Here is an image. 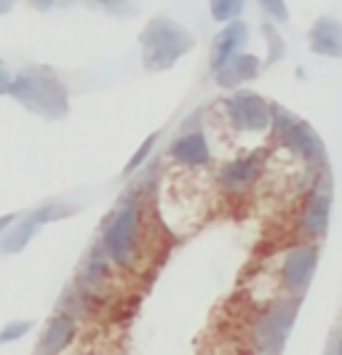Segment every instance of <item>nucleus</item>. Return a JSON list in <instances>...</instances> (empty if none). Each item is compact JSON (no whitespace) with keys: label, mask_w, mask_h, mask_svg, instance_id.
<instances>
[{"label":"nucleus","mask_w":342,"mask_h":355,"mask_svg":"<svg viewBox=\"0 0 342 355\" xmlns=\"http://www.w3.org/2000/svg\"><path fill=\"white\" fill-rule=\"evenodd\" d=\"M193 49H196V35L169 17H153L139 33L142 64L150 72L171 70Z\"/></svg>","instance_id":"nucleus-3"},{"label":"nucleus","mask_w":342,"mask_h":355,"mask_svg":"<svg viewBox=\"0 0 342 355\" xmlns=\"http://www.w3.org/2000/svg\"><path fill=\"white\" fill-rule=\"evenodd\" d=\"M0 64H3V62H0Z\"/></svg>","instance_id":"nucleus-30"},{"label":"nucleus","mask_w":342,"mask_h":355,"mask_svg":"<svg viewBox=\"0 0 342 355\" xmlns=\"http://www.w3.org/2000/svg\"><path fill=\"white\" fill-rule=\"evenodd\" d=\"M262 171H265V153H246L241 158L222 163L216 171V179H219L222 190L241 196V193L252 190L257 179L262 177Z\"/></svg>","instance_id":"nucleus-9"},{"label":"nucleus","mask_w":342,"mask_h":355,"mask_svg":"<svg viewBox=\"0 0 342 355\" xmlns=\"http://www.w3.org/2000/svg\"><path fill=\"white\" fill-rule=\"evenodd\" d=\"M249 43V24L235 19L230 24H225L219 33L214 35L212 43V56H209V70H219L228 59H233L235 53L243 51V46Z\"/></svg>","instance_id":"nucleus-12"},{"label":"nucleus","mask_w":342,"mask_h":355,"mask_svg":"<svg viewBox=\"0 0 342 355\" xmlns=\"http://www.w3.org/2000/svg\"><path fill=\"white\" fill-rule=\"evenodd\" d=\"M40 227H43V225L37 222L35 211L19 216L17 225L0 238V251H3V254H19V251H24L27 249V243L35 238Z\"/></svg>","instance_id":"nucleus-15"},{"label":"nucleus","mask_w":342,"mask_h":355,"mask_svg":"<svg viewBox=\"0 0 342 355\" xmlns=\"http://www.w3.org/2000/svg\"><path fill=\"white\" fill-rule=\"evenodd\" d=\"M246 355H268V353H259V350H252V353H246Z\"/></svg>","instance_id":"nucleus-29"},{"label":"nucleus","mask_w":342,"mask_h":355,"mask_svg":"<svg viewBox=\"0 0 342 355\" xmlns=\"http://www.w3.org/2000/svg\"><path fill=\"white\" fill-rule=\"evenodd\" d=\"M259 6H262V11L268 14V19H273V21H289V6L287 0H257Z\"/></svg>","instance_id":"nucleus-22"},{"label":"nucleus","mask_w":342,"mask_h":355,"mask_svg":"<svg viewBox=\"0 0 342 355\" xmlns=\"http://www.w3.org/2000/svg\"><path fill=\"white\" fill-rule=\"evenodd\" d=\"M99 246L115 267H131L142 249V200L123 196L99 230Z\"/></svg>","instance_id":"nucleus-2"},{"label":"nucleus","mask_w":342,"mask_h":355,"mask_svg":"<svg viewBox=\"0 0 342 355\" xmlns=\"http://www.w3.org/2000/svg\"><path fill=\"white\" fill-rule=\"evenodd\" d=\"M56 0H30V6L37 8V11H49V8H54Z\"/></svg>","instance_id":"nucleus-27"},{"label":"nucleus","mask_w":342,"mask_h":355,"mask_svg":"<svg viewBox=\"0 0 342 355\" xmlns=\"http://www.w3.org/2000/svg\"><path fill=\"white\" fill-rule=\"evenodd\" d=\"M307 46L316 56L342 59V21L334 17H321L307 30Z\"/></svg>","instance_id":"nucleus-14"},{"label":"nucleus","mask_w":342,"mask_h":355,"mask_svg":"<svg viewBox=\"0 0 342 355\" xmlns=\"http://www.w3.org/2000/svg\"><path fill=\"white\" fill-rule=\"evenodd\" d=\"M329 219H332V182L329 171H321L297 214V235L302 241L318 243L329 230Z\"/></svg>","instance_id":"nucleus-7"},{"label":"nucleus","mask_w":342,"mask_h":355,"mask_svg":"<svg viewBox=\"0 0 342 355\" xmlns=\"http://www.w3.org/2000/svg\"><path fill=\"white\" fill-rule=\"evenodd\" d=\"M243 8H246V0H209L212 19L219 24H230L235 19H241Z\"/></svg>","instance_id":"nucleus-17"},{"label":"nucleus","mask_w":342,"mask_h":355,"mask_svg":"<svg viewBox=\"0 0 342 355\" xmlns=\"http://www.w3.org/2000/svg\"><path fill=\"white\" fill-rule=\"evenodd\" d=\"M262 64L265 62H259V56L257 53H235L233 59H228L219 70L212 72V78H214V83L219 89H238V86H243V83H249L254 80L259 70H262Z\"/></svg>","instance_id":"nucleus-13"},{"label":"nucleus","mask_w":342,"mask_h":355,"mask_svg":"<svg viewBox=\"0 0 342 355\" xmlns=\"http://www.w3.org/2000/svg\"><path fill=\"white\" fill-rule=\"evenodd\" d=\"M75 337H78V318L56 310L40 334L37 355H62L75 342Z\"/></svg>","instance_id":"nucleus-11"},{"label":"nucleus","mask_w":342,"mask_h":355,"mask_svg":"<svg viewBox=\"0 0 342 355\" xmlns=\"http://www.w3.org/2000/svg\"><path fill=\"white\" fill-rule=\"evenodd\" d=\"M11 99L46 121H62L70 115V91L65 80L49 67H24L11 80Z\"/></svg>","instance_id":"nucleus-1"},{"label":"nucleus","mask_w":342,"mask_h":355,"mask_svg":"<svg viewBox=\"0 0 342 355\" xmlns=\"http://www.w3.org/2000/svg\"><path fill=\"white\" fill-rule=\"evenodd\" d=\"M225 118L238 134H271L273 128V102L259 96L257 91L238 89L225 102Z\"/></svg>","instance_id":"nucleus-5"},{"label":"nucleus","mask_w":342,"mask_h":355,"mask_svg":"<svg viewBox=\"0 0 342 355\" xmlns=\"http://www.w3.org/2000/svg\"><path fill=\"white\" fill-rule=\"evenodd\" d=\"M262 33H265V37H268V46H271V53H268V67L271 64H275L281 56H284V51H287V46H284V37L278 35V30H275V24L273 21H262Z\"/></svg>","instance_id":"nucleus-20"},{"label":"nucleus","mask_w":342,"mask_h":355,"mask_svg":"<svg viewBox=\"0 0 342 355\" xmlns=\"http://www.w3.org/2000/svg\"><path fill=\"white\" fill-rule=\"evenodd\" d=\"M110 267H112L110 257L105 254V249L96 243V246H94V249L86 254L83 265H80V272H78V284H83L86 288L96 291V288H99V286H102L110 278Z\"/></svg>","instance_id":"nucleus-16"},{"label":"nucleus","mask_w":342,"mask_h":355,"mask_svg":"<svg viewBox=\"0 0 342 355\" xmlns=\"http://www.w3.org/2000/svg\"><path fill=\"white\" fill-rule=\"evenodd\" d=\"M17 6V0H0V17H6V14H11V8Z\"/></svg>","instance_id":"nucleus-28"},{"label":"nucleus","mask_w":342,"mask_h":355,"mask_svg":"<svg viewBox=\"0 0 342 355\" xmlns=\"http://www.w3.org/2000/svg\"><path fill=\"white\" fill-rule=\"evenodd\" d=\"M329 355H342V331H334V337L329 342Z\"/></svg>","instance_id":"nucleus-26"},{"label":"nucleus","mask_w":342,"mask_h":355,"mask_svg":"<svg viewBox=\"0 0 342 355\" xmlns=\"http://www.w3.org/2000/svg\"><path fill=\"white\" fill-rule=\"evenodd\" d=\"M17 219H19L17 214H3V216H0V238L17 225Z\"/></svg>","instance_id":"nucleus-25"},{"label":"nucleus","mask_w":342,"mask_h":355,"mask_svg":"<svg viewBox=\"0 0 342 355\" xmlns=\"http://www.w3.org/2000/svg\"><path fill=\"white\" fill-rule=\"evenodd\" d=\"M78 211H80L78 206L56 200V203H43V206H37L35 216L40 225H49V222H59V219H70V216H75Z\"/></svg>","instance_id":"nucleus-18"},{"label":"nucleus","mask_w":342,"mask_h":355,"mask_svg":"<svg viewBox=\"0 0 342 355\" xmlns=\"http://www.w3.org/2000/svg\"><path fill=\"white\" fill-rule=\"evenodd\" d=\"M169 155L185 168H206L212 163V144L200 128H190L169 144Z\"/></svg>","instance_id":"nucleus-10"},{"label":"nucleus","mask_w":342,"mask_h":355,"mask_svg":"<svg viewBox=\"0 0 342 355\" xmlns=\"http://www.w3.org/2000/svg\"><path fill=\"white\" fill-rule=\"evenodd\" d=\"M318 243L313 241H297L291 243L284 257H281V288L289 297H305V291L310 288L313 278H316V270H318Z\"/></svg>","instance_id":"nucleus-6"},{"label":"nucleus","mask_w":342,"mask_h":355,"mask_svg":"<svg viewBox=\"0 0 342 355\" xmlns=\"http://www.w3.org/2000/svg\"><path fill=\"white\" fill-rule=\"evenodd\" d=\"M273 144L281 147V150H287L289 155H297L316 174H321V171L329 168V155H326L324 139L318 137V131L307 123V121L297 118Z\"/></svg>","instance_id":"nucleus-8"},{"label":"nucleus","mask_w":342,"mask_h":355,"mask_svg":"<svg viewBox=\"0 0 342 355\" xmlns=\"http://www.w3.org/2000/svg\"><path fill=\"white\" fill-rule=\"evenodd\" d=\"M96 3L108 11L110 17L123 19V17H134V14H137V8L131 6V0H96Z\"/></svg>","instance_id":"nucleus-23"},{"label":"nucleus","mask_w":342,"mask_h":355,"mask_svg":"<svg viewBox=\"0 0 342 355\" xmlns=\"http://www.w3.org/2000/svg\"><path fill=\"white\" fill-rule=\"evenodd\" d=\"M11 80H14V78H11V72L0 64V96L11 94Z\"/></svg>","instance_id":"nucleus-24"},{"label":"nucleus","mask_w":342,"mask_h":355,"mask_svg":"<svg viewBox=\"0 0 342 355\" xmlns=\"http://www.w3.org/2000/svg\"><path fill=\"white\" fill-rule=\"evenodd\" d=\"M300 307H302V300L300 297H278L273 300L252 323V347L259 350V353L268 355H281L284 347L289 342V334L297 323V315H300Z\"/></svg>","instance_id":"nucleus-4"},{"label":"nucleus","mask_w":342,"mask_h":355,"mask_svg":"<svg viewBox=\"0 0 342 355\" xmlns=\"http://www.w3.org/2000/svg\"><path fill=\"white\" fill-rule=\"evenodd\" d=\"M158 139H161V134H150L147 139H144L139 147H137V153L128 158L126 168H123V179H131L139 168H142L144 163H147V158L153 155V150H155V144H158Z\"/></svg>","instance_id":"nucleus-19"},{"label":"nucleus","mask_w":342,"mask_h":355,"mask_svg":"<svg viewBox=\"0 0 342 355\" xmlns=\"http://www.w3.org/2000/svg\"><path fill=\"white\" fill-rule=\"evenodd\" d=\"M33 331V320H8L3 329H0V345H11L19 342Z\"/></svg>","instance_id":"nucleus-21"}]
</instances>
